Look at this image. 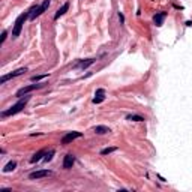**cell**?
<instances>
[{
  "instance_id": "obj_21",
  "label": "cell",
  "mask_w": 192,
  "mask_h": 192,
  "mask_svg": "<svg viewBox=\"0 0 192 192\" xmlns=\"http://www.w3.org/2000/svg\"><path fill=\"white\" fill-rule=\"evenodd\" d=\"M6 36H8V32H6V30H3V33H2V39H0V44H3V42H5Z\"/></svg>"
},
{
  "instance_id": "obj_22",
  "label": "cell",
  "mask_w": 192,
  "mask_h": 192,
  "mask_svg": "<svg viewBox=\"0 0 192 192\" xmlns=\"http://www.w3.org/2000/svg\"><path fill=\"white\" fill-rule=\"evenodd\" d=\"M119 18H120V23H125V17H123V14H120V12H119Z\"/></svg>"
},
{
  "instance_id": "obj_15",
  "label": "cell",
  "mask_w": 192,
  "mask_h": 192,
  "mask_svg": "<svg viewBox=\"0 0 192 192\" xmlns=\"http://www.w3.org/2000/svg\"><path fill=\"white\" fill-rule=\"evenodd\" d=\"M15 167H17V162H15V161H11V162H8V164L5 165L3 173H11V171L15 170Z\"/></svg>"
},
{
  "instance_id": "obj_4",
  "label": "cell",
  "mask_w": 192,
  "mask_h": 192,
  "mask_svg": "<svg viewBox=\"0 0 192 192\" xmlns=\"http://www.w3.org/2000/svg\"><path fill=\"white\" fill-rule=\"evenodd\" d=\"M26 71H27L26 68H20V69H17V71H14V72H11V74H8V75H3L2 78H0V84H5L8 80H11V78H15V77H18V75L24 74Z\"/></svg>"
},
{
  "instance_id": "obj_12",
  "label": "cell",
  "mask_w": 192,
  "mask_h": 192,
  "mask_svg": "<svg viewBox=\"0 0 192 192\" xmlns=\"http://www.w3.org/2000/svg\"><path fill=\"white\" fill-rule=\"evenodd\" d=\"M165 17H167V12H159V14H156V15L153 17V21H155V24L158 26V27H159V26H162Z\"/></svg>"
},
{
  "instance_id": "obj_1",
  "label": "cell",
  "mask_w": 192,
  "mask_h": 192,
  "mask_svg": "<svg viewBox=\"0 0 192 192\" xmlns=\"http://www.w3.org/2000/svg\"><path fill=\"white\" fill-rule=\"evenodd\" d=\"M29 99H30V96H26L24 99H20V101L15 105H12L9 110L2 111V117H9V116H14V114H17V113H20V111L26 107V104L29 102Z\"/></svg>"
},
{
  "instance_id": "obj_5",
  "label": "cell",
  "mask_w": 192,
  "mask_h": 192,
  "mask_svg": "<svg viewBox=\"0 0 192 192\" xmlns=\"http://www.w3.org/2000/svg\"><path fill=\"white\" fill-rule=\"evenodd\" d=\"M83 137V134L81 132H69V134H66L63 138H62V144H69V143H72L74 140H77V138H81Z\"/></svg>"
},
{
  "instance_id": "obj_7",
  "label": "cell",
  "mask_w": 192,
  "mask_h": 192,
  "mask_svg": "<svg viewBox=\"0 0 192 192\" xmlns=\"http://www.w3.org/2000/svg\"><path fill=\"white\" fill-rule=\"evenodd\" d=\"M74 162H75V158H74V156H72L71 153H69V155H66V156H65V159H63V168H66V170L72 168Z\"/></svg>"
},
{
  "instance_id": "obj_8",
  "label": "cell",
  "mask_w": 192,
  "mask_h": 192,
  "mask_svg": "<svg viewBox=\"0 0 192 192\" xmlns=\"http://www.w3.org/2000/svg\"><path fill=\"white\" fill-rule=\"evenodd\" d=\"M105 99V90L104 89H98L96 93H95V98H93V104H101Z\"/></svg>"
},
{
  "instance_id": "obj_20",
  "label": "cell",
  "mask_w": 192,
  "mask_h": 192,
  "mask_svg": "<svg viewBox=\"0 0 192 192\" xmlns=\"http://www.w3.org/2000/svg\"><path fill=\"white\" fill-rule=\"evenodd\" d=\"M47 77H48V74H44V75H35V77H32V81L38 83L39 80H42V78H47Z\"/></svg>"
},
{
  "instance_id": "obj_2",
  "label": "cell",
  "mask_w": 192,
  "mask_h": 192,
  "mask_svg": "<svg viewBox=\"0 0 192 192\" xmlns=\"http://www.w3.org/2000/svg\"><path fill=\"white\" fill-rule=\"evenodd\" d=\"M30 17V12H24V14L21 15H18V18L15 20V24H14V29H12V38H18L20 36V33H21L23 30V26L26 23V20H27Z\"/></svg>"
},
{
  "instance_id": "obj_14",
  "label": "cell",
  "mask_w": 192,
  "mask_h": 192,
  "mask_svg": "<svg viewBox=\"0 0 192 192\" xmlns=\"http://www.w3.org/2000/svg\"><path fill=\"white\" fill-rule=\"evenodd\" d=\"M93 131L96 132V134H99V135H104V134H108V132H111V131H110V128L102 126V125H99V126H95V128H93Z\"/></svg>"
},
{
  "instance_id": "obj_9",
  "label": "cell",
  "mask_w": 192,
  "mask_h": 192,
  "mask_svg": "<svg viewBox=\"0 0 192 192\" xmlns=\"http://www.w3.org/2000/svg\"><path fill=\"white\" fill-rule=\"evenodd\" d=\"M68 9H69V3H68V2H66V3H63V5L60 6V8H59V9H57V12H56V15H54V20H59V18H60L62 15H65V14H66V12H68Z\"/></svg>"
},
{
  "instance_id": "obj_10",
  "label": "cell",
  "mask_w": 192,
  "mask_h": 192,
  "mask_svg": "<svg viewBox=\"0 0 192 192\" xmlns=\"http://www.w3.org/2000/svg\"><path fill=\"white\" fill-rule=\"evenodd\" d=\"M29 12H30V17H29V20H32V21H33V20H35L36 17H39V15H41V6H32V8L29 9Z\"/></svg>"
},
{
  "instance_id": "obj_19",
  "label": "cell",
  "mask_w": 192,
  "mask_h": 192,
  "mask_svg": "<svg viewBox=\"0 0 192 192\" xmlns=\"http://www.w3.org/2000/svg\"><path fill=\"white\" fill-rule=\"evenodd\" d=\"M116 150H117V147H107V149L101 150V155H110V153H113V152H116Z\"/></svg>"
},
{
  "instance_id": "obj_16",
  "label": "cell",
  "mask_w": 192,
  "mask_h": 192,
  "mask_svg": "<svg viewBox=\"0 0 192 192\" xmlns=\"http://www.w3.org/2000/svg\"><path fill=\"white\" fill-rule=\"evenodd\" d=\"M126 120H131V122H144V117L137 116V114H131V116H126Z\"/></svg>"
},
{
  "instance_id": "obj_13",
  "label": "cell",
  "mask_w": 192,
  "mask_h": 192,
  "mask_svg": "<svg viewBox=\"0 0 192 192\" xmlns=\"http://www.w3.org/2000/svg\"><path fill=\"white\" fill-rule=\"evenodd\" d=\"M42 156H45V152H44V150H39L38 153H35V155L30 158V162H32V164H36V162H39L41 159H44Z\"/></svg>"
},
{
  "instance_id": "obj_11",
  "label": "cell",
  "mask_w": 192,
  "mask_h": 192,
  "mask_svg": "<svg viewBox=\"0 0 192 192\" xmlns=\"http://www.w3.org/2000/svg\"><path fill=\"white\" fill-rule=\"evenodd\" d=\"M95 60L93 59H86V60H81V62H78L75 65V68H80V69H86V68H89L90 65H93Z\"/></svg>"
},
{
  "instance_id": "obj_18",
  "label": "cell",
  "mask_w": 192,
  "mask_h": 192,
  "mask_svg": "<svg viewBox=\"0 0 192 192\" xmlns=\"http://www.w3.org/2000/svg\"><path fill=\"white\" fill-rule=\"evenodd\" d=\"M48 8H50V0H44V3L41 5V15H42Z\"/></svg>"
},
{
  "instance_id": "obj_3",
  "label": "cell",
  "mask_w": 192,
  "mask_h": 192,
  "mask_svg": "<svg viewBox=\"0 0 192 192\" xmlns=\"http://www.w3.org/2000/svg\"><path fill=\"white\" fill-rule=\"evenodd\" d=\"M41 87H44V83H41V84H30V86H26V87L20 89V90L17 92L15 96H17V98H21L23 95H27V93H30V92L36 90V89H41Z\"/></svg>"
},
{
  "instance_id": "obj_17",
  "label": "cell",
  "mask_w": 192,
  "mask_h": 192,
  "mask_svg": "<svg viewBox=\"0 0 192 192\" xmlns=\"http://www.w3.org/2000/svg\"><path fill=\"white\" fill-rule=\"evenodd\" d=\"M53 156H54V150H50L48 153H45V156H44V162H50V161L53 159Z\"/></svg>"
},
{
  "instance_id": "obj_6",
  "label": "cell",
  "mask_w": 192,
  "mask_h": 192,
  "mask_svg": "<svg viewBox=\"0 0 192 192\" xmlns=\"http://www.w3.org/2000/svg\"><path fill=\"white\" fill-rule=\"evenodd\" d=\"M51 176V171L50 170H39V171H35V173H32L29 177L32 180H36V179H42V177H48Z\"/></svg>"
}]
</instances>
